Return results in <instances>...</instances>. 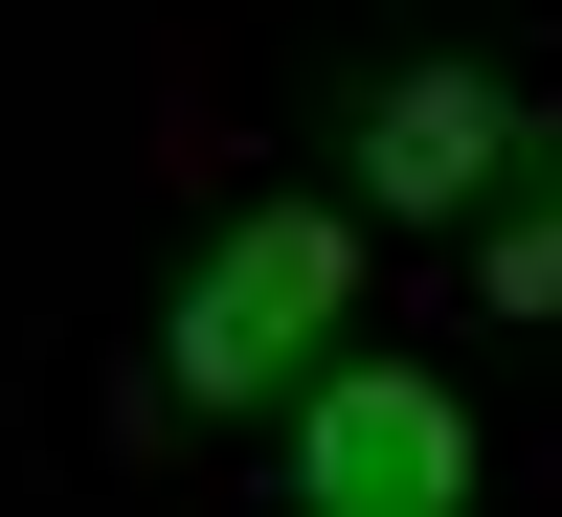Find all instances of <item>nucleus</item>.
<instances>
[{
  "label": "nucleus",
  "instance_id": "nucleus-1",
  "mask_svg": "<svg viewBox=\"0 0 562 517\" xmlns=\"http://www.w3.org/2000/svg\"><path fill=\"white\" fill-rule=\"evenodd\" d=\"M338 338H360V225L338 203H225L203 270L158 293V405L180 428H270Z\"/></svg>",
  "mask_w": 562,
  "mask_h": 517
},
{
  "label": "nucleus",
  "instance_id": "nucleus-2",
  "mask_svg": "<svg viewBox=\"0 0 562 517\" xmlns=\"http://www.w3.org/2000/svg\"><path fill=\"white\" fill-rule=\"evenodd\" d=\"M270 450H293V495H315V517H450V495L495 473L473 383H450V360H405V338H338L293 405H270Z\"/></svg>",
  "mask_w": 562,
  "mask_h": 517
},
{
  "label": "nucleus",
  "instance_id": "nucleus-3",
  "mask_svg": "<svg viewBox=\"0 0 562 517\" xmlns=\"http://www.w3.org/2000/svg\"><path fill=\"white\" fill-rule=\"evenodd\" d=\"M315 158H338L360 203H405V225H473L495 158H518V90H495L473 45H360V68L315 90Z\"/></svg>",
  "mask_w": 562,
  "mask_h": 517
},
{
  "label": "nucleus",
  "instance_id": "nucleus-4",
  "mask_svg": "<svg viewBox=\"0 0 562 517\" xmlns=\"http://www.w3.org/2000/svg\"><path fill=\"white\" fill-rule=\"evenodd\" d=\"M473 270H495V315H562V113H518V158L473 203Z\"/></svg>",
  "mask_w": 562,
  "mask_h": 517
}]
</instances>
